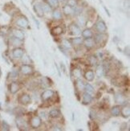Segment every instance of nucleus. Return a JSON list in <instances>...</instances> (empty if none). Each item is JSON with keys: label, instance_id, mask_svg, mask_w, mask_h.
<instances>
[{"label": "nucleus", "instance_id": "18", "mask_svg": "<svg viewBox=\"0 0 130 131\" xmlns=\"http://www.w3.org/2000/svg\"><path fill=\"white\" fill-rule=\"evenodd\" d=\"M63 11L66 16H70L72 13H73V9H72V7L68 5H66L63 7Z\"/></svg>", "mask_w": 130, "mask_h": 131}, {"label": "nucleus", "instance_id": "34", "mask_svg": "<svg viewBox=\"0 0 130 131\" xmlns=\"http://www.w3.org/2000/svg\"><path fill=\"white\" fill-rule=\"evenodd\" d=\"M104 73V69H103V67H99L96 70V74H97L98 77H101Z\"/></svg>", "mask_w": 130, "mask_h": 131}, {"label": "nucleus", "instance_id": "32", "mask_svg": "<svg viewBox=\"0 0 130 131\" xmlns=\"http://www.w3.org/2000/svg\"><path fill=\"white\" fill-rule=\"evenodd\" d=\"M68 5L72 7H76V5H77L76 0H68Z\"/></svg>", "mask_w": 130, "mask_h": 131}, {"label": "nucleus", "instance_id": "6", "mask_svg": "<svg viewBox=\"0 0 130 131\" xmlns=\"http://www.w3.org/2000/svg\"><path fill=\"white\" fill-rule=\"evenodd\" d=\"M20 71L23 75H29L33 72V68H32V67H31L30 65H23L21 66Z\"/></svg>", "mask_w": 130, "mask_h": 131}, {"label": "nucleus", "instance_id": "37", "mask_svg": "<svg viewBox=\"0 0 130 131\" xmlns=\"http://www.w3.org/2000/svg\"><path fill=\"white\" fill-rule=\"evenodd\" d=\"M63 0H58V2H63Z\"/></svg>", "mask_w": 130, "mask_h": 131}, {"label": "nucleus", "instance_id": "33", "mask_svg": "<svg viewBox=\"0 0 130 131\" xmlns=\"http://www.w3.org/2000/svg\"><path fill=\"white\" fill-rule=\"evenodd\" d=\"M88 60H89V63H90L92 65H95L96 64V62H97V60H96V58L95 56H90L89 59H88Z\"/></svg>", "mask_w": 130, "mask_h": 131}, {"label": "nucleus", "instance_id": "25", "mask_svg": "<svg viewBox=\"0 0 130 131\" xmlns=\"http://www.w3.org/2000/svg\"><path fill=\"white\" fill-rule=\"evenodd\" d=\"M84 89L86 90L87 93H88L90 94L94 93V89H93V87L89 84H86L85 85H84Z\"/></svg>", "mask_w": 130, "mask_h": 131}, {"label": "nucleus", "instance_id": "8", "mask_svg": "<svg viewBox=\"0 0 130 131\" xmlns=\"http://www.w3.org/2000/svg\"><path fill=\"white\" fill-rule=\"evenodd\" d=\"M34 10L35 11L36 15L39 16V17H43V15H44V11L43 10V8L41 7V4L40 3H36L34 5Z\"/></svg>", "mask_w": 130, "mask_h": 131}, {"label": "nucleus", "instance_id": "23", "mask_svg": "<svg viewBox=\"0 0 130 131\" xmlns=\"http://www.w3.org/2000/svg\"><path fill=\"white\" fill-rule=\"evenodd\" d=\"M41 7L43 8V10L44 12H46V13H49V12L51 11V7L49 4H47V3H42L41 4Z\"/></svg>", "mask_w": 130, "mask_h": 131}, {"label": "nucleus", "instance_id": "2", "mask_svg": "<svg viewBox=\"0 0 130 131\" xmlns=\"http://www.w3.org/2000/svg\"><path fill=\"white\" fill-rule=\"evenodd\" d=\"M16 125H17L18 128H19L20 130H28L27 129V128H28V126H27L26 121H24L23 118L18 117L16 119Z\"/></svg>", "mask_w": 130, "mask_h": 131}, {"label": "nucleus", "instance_id": "13", "mask_svg": "<svg viewBox=\"0 0 130 131\" xmlns=\"http://www.w3.org/2000/svg\"><path fill=\"white\" fill-rule=\"evenodd\" d=\"M12 33H13V35L14 36V38L19 39H20V40H22V39H24V34L20 31V30L14 29Z\"/></svg>", "mask_w": 130, "mask_h": 131}, {"label": "nucleus", "instance_id": "15", "mask_svg": "<svg viewBox=\"0 0 130 131\" xmlns=\"http://www.w3.org/2000/svg\"><path fill=\"white\" fill-rule=\"evenodd\" d=\"M115 101L116 103H118V104H123V103L125 102V98L123 95H121V94L117 93L116 95L115 96Z\"/></svg>", "mask_w": 130, "mask_h": 131}, {"label": "nucleus", "instance_id": "7", "mask_svg": "<svg viewBox=\"0 0 130 131\" xmlns=\"http://www.w3.org/2000/svg\"><path fill=\"white\" fill-rule=\"evenodd\" d=\"M41 119L40 117H37V116H35L32 118L31 120V126L32 128H34V129H36V128L40 127V125H41Z\"/></svg>", "mask_w": 130, "mask_h": 131}, {"label": "nucleus", "instance_id": "16", "mask_svg": "<svg viewBox=\"0 0 130 131\" xmlns=\"http://www.w3.org/2000/svg\"><path fill=\"white\" fill-rule=\"evenodd\" d=\"M94 44H95V41L93 40V39L92 38H87L84 40V45H85V47L87 48H92L94 46Z\"/></svg>", "mask_w": 130, "mask_h": 131}, {"label": "nucleus", "instance_id": "11", "mask_svg": "<svg viewBox=\"0 0 130 131\" xmlns=\"http://www.w3.org/2000/svg\"><path fill=\"white\" fill-rule=\"evenodd\" d=\"M92 100V95H91L90 93H84L83 94V104L84 105H87L89 104V103H91V101Z\"/></svg>", "mask_w": 130, "mask_h": 131}, {"label": "nucleus", "instance_id": "14", "mask_svg": "<svg viewBox=\"0 0 130 131\" xmlns=\"http://www.w3.org/2000/svg\"><path fill=\"white\" fill-rule=\"evenodd\" d=\"M84 77H85V79L87 81H92L94 80L95 74L92 70H89V71H87L85 72V74H84Z\"/></svg>", "mask_w": 130, "mask_h": 131}, {"label": "nucleus", "instance_id": "3", "mask_svg": "<svg viewBox=\"0 0 130 131\" xmlns=\"http://www.w3.org/2000/svg\"><path fill=\"white\" fill-rule=\"evenodd\" d=\"M96 28L100 33H105L107 32V27L105 25L104 22L103 21H99V22L96 24Z\"/></svg>", "mask_w": 130, "mask_h": 131}, {"label": "nucleus", "instance_id": "19", "mask_svg": "<svg viewBox=\"0 0 130 131\" xmlns=\"http://www.w3.org/2000/svg\"><path fill=\"white\" fill-rule=\"evenodd\" d=\"M111 114H113L115 117H117V116H119L120 114V106L116 105V106H113V108L111 109Z\"/></svg>", "mask_w": 130, "mask_h": 131}, {"label": "nucleus", "instance_id": "17", "mask_svg": "<svg viewBox=\"0 0 130 131\" xmlns=\"http://www.w3.org/2000/svg\"><path fill=\"white\" fill-rule=\"evenodd\" d=\"M120 114L124 117H129L130 115V109L129 106H127V107L125 106V107L120 109Z\"/></svg>", "mask_w": 130, "mask_h": 131}, {"label": "nucleus", "instance_id": "10", "mask_svg": "<svg viewBox=\"0 0 130 131\" xmlns=\"http://www.w3.org/2000/svg\"><path fill=\"white\" fill-rule=\"evenodd\" d=\"M69 31L71 32V34L74 35H80L81 32L80 27L77 25H75V24H72V25L69 27Z\"/></svg>", "mask_w": 130, "mask_h": 131}, {"label": "nucleus", "instance_id": "22", "mask_svg": "<svg viewBox=\"0 0 130 131\" xmlns=\"http://www.w3.org/2000/svg\"><path fill=\"white\" fill-rule=\"evenodd\" d=\"M51 32H52V33H53L54 35H59L62 34V33H63V28H62L61 27L57 26L56 27H54V28L51 30Z\"/></svg>", "mask_w": 130, "mask_h": 131}, {"label": "nucleus", "instance_id": "26", "mask_svg": "<svg viewBox=\"0 0 130 131\" xmlns=\"http://www.w3.org/2000/svg\"><path fill=\"white\" fill-rule=\"evenodd\" d=\"M76 89H79V90H83L84 89V82L79 79V80H77L76 81Z\"/></svg>", "mask_w": 130, "mask_h": 131}, {"label": "nucleus", "instance_id": "30", "mask_svg": "<svg viewBox=\"0 0 130 131\" xmlns=\"http://www.w3.org/2000/svg\"><path fill=\"white\" fill-rule=\"evenodd\" d=\"M73 75H74V77L80 78L81 77V75H82V73H81V71L79 68H75L73 70Z\"/></svg>", "mask_w": 130, "mask_h": 131}, {"label": "nucleus", "instance_id": "21", "mask_svg": "<svg viewBox=\"0 0 130 131\" xmlns=\"http://www.w3.org/2000/svg\"><path fill=\"white\" fill-rule=\"evenodd\" d=\"M92 30H90V29H85L84 31L82 32V35H83V37L84 38H91L92 36Z\"/></svg>", "mask_w": 130, "mask_h": 131}, {"label": "nucleus", "instance_id": "5", "mask_svg": "<svg viewBox=\"0 0 130 131\" xmlns=\"http://www.w3.org/2000/svg\"><path fill=\"white\" fill-rule=\"evenodd\" d=\"M19 101L23 105H28L31 102V97L28 94H23L19 97Z\"/></svg>", "mask_w": 130, "mask_h": 131}, {"label": "nucleus", "instance_id": "20", "mask_svg": "<svg viewBox=\"0 0 130 131\" xmlns=\"http://www.w3.org/2000/svg\"><path fill=\"white\" fill-rule=\"evenodd\" d=\"M49 115H50V117H58L60 115V112H59V109H51V110L50 111Z\"/></svg>", "mask_w": 130, "mask_h": 131}, {"label": "nucleus", "instance_id": "35", "mask_svg": "<svg viewBox=\"0 0 130 131\" xmlns=\"http://www.w3.org/2000/svg\"><path fill=\"white\" fill-rule=\"evenodd\" d=\"M54 130H62V129H59L58 127H54V129H52Z\"/></svg>", "mask_w": 130, "mask_h": 131}, {"label": "nucleus", "instance_id": "28", "mask_svg": "<svg viewBox=\"0 0 130 131\" xmlns=\"http://www.w3.org/2000/svg\"><path fill=\"white\" fill-rule=\"evenodd\" d=\"M62 44H63V46L65 48H67V49H70V48H72V44L68 40V39H63V40L62 41Z\"/></svg>", "mask_w": 130, "mask_h": 131}, {"label": "nucleus", "instance_id": "9", "mask_svg": "<svg viewBox=\"0 0 130 131\" xmlns=\"http://www.w3.org/2000/svg\"><path fill=\"white\" fill-rule=\"evenodd\" d=\"M19 85L17 82H12V83H11L10 85H9V91H10L12 94L16 93L18 91H19Z\"/></svg>", "mask_w": 130, "mask_h": 131}, {"label": "nucleus", "instance_id": "1", "mask_svg": "<svg viewBox=\"0 0 130 131\" xmlns=\"http://www.w3.org/2000/svg\"><path fill=\"white\" fill-rule=\"evenodd\" d=\"M28 20L26 19L25 17H19V19L16 21V24L20 27H23V28H26V27H28Z\"/></svg>", "mask_w": 130, "mask_h": 131}, {"label": "nucleus", "instance_id": "4", "mask_svg": "<svg viewBox=\"0 0 130 131\" xmlns=\"http://www.w3.org/2000/svg\"><path fill=\"white\" fill-rule=\"evenodd\" d=\"M54 94H55V93H54L52 90L48 89V90L44 91V92L42 93L41 97H42V99H43V100H50L51 98H52Z\"/></svg>", "mask_w": 130, "mask_h": 131}, {"label": "nucleus", "instance_id": "27", "mask_svg": "<svg viewBox=\"0 0 130 131\" xmlns=\"http://www.w3.org/2000/svg\"><path fill=\"white\" fill-rule=\"evenodd\" d=\"M47 3L51 6V7H57L59 6L58 0H47Z\"/></svg>", "mask_w": 130, "mask_h": 131}, {"label": "nucleus", "instance_id": "12", "mask_svg": "<svg viewBox=\"0 0 130 131\" xmlns=\"http://www.w3.org/2000/svg\"><path fill=\"white\" fill-rule=\"evenodd\" d=\"M23 50L22 48H17L15 49H14L13 51V56L14 58H16V59H19L21 58L23 56Z\"/></svg>", "mask_w": 130, "mask_h": 131}, {"label": "nucleus", "instance_id": "29", "mask_svg": "<svg viewBox=\"0 0 130 131\" xmlns=\"http://www.w3.org/2000/svg\"><path fill=\"white\" fill-rule=\"evenodd\" d=\"M83 43V39L80 38V37H77V38H75L72 39V44H75V45H79V44H81Z\"/></svg>", "mask_w": 130, "mask_h": 131}, {"label": "nucleus", "instance_id": "36", "mask_svg": "<svg viewBox=\"0 0 130 131\" xmlns=\"http://www.w3.org/2000/svg\"><path fill=\"white\" fill-rule=\"evenodd\" d=\"M1 74H2V72H1V69H0V77H1Z\"/></svg>", "mask_w": 130, "mask_h": 131}, {"label": "nucleus", "instance_id": "24", "mask_svg": "<svg viewBox=\"0 0 130 131\" xmlns=\"http://www.w3.org/2000/svg\"><path fill=\"white\" fill-rule=\"evenodd\" d=\"M52 16H53V18L55 19L59 20V19H60L62 18V14H61V12H60L59 11L56 10V11H55L53 12Z\"/></svg>", "mask_w": 130, "mask_h": 131}, {"label": "nucleus", "instance_id": "31", "mask_svg": "<svg viewBox=\"0 0 130 131\" xmlns=\"http://www.w3.org/2000/svg\"><path fill=\"white\" fill-rule=\"evenodd\" d=\"M2 130H4V131H8V130H10V126L5 121H3L2 122Z\"/></svg>", "mask_w": 130, "mask_h": 131}]
</instances>
